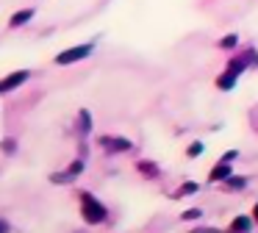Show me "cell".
Returning <instances> with one entry per match:
<instances>
[{"label": "cell", "instance_id": "6da1fadb", "mask_svg": "<svg viewBox=\"0 0 258 233\" xmlns=\"http://www.w3.org/2000/svg\"><path fill=\"white\" fill-rule=\"evenodd\" d=\"M81 214H84V219L89 222V225H97V222L106 219V205L97 197H92L89 192H84L81 194Z\"/></svg>", "mask_w": 258, "mask_h": 233}, {"label": "cell", "instance_id": "7a4b0ae2", "mask_svg": "<svg viewBox=\"0 0 258 233\" xmlns=\"http://www.w3.org/2000/svg\"><path fill=\"white\" fill-rule=\"evenodd\" d=\"M92 50H95V42H84V44H73V47L61 50V53L56 55V64L58 67H67V64H75V61H84L92 55Z\"/></svg>", "mask_w": 258, "mask_h": 233}, {"label": "cell", "instance_id": "3957f363", "mask_svg": "<svg viewBox=\"0 0 258 233\" xmlns=\"http://www.w3.org/2000/svg\"><path fill=\"white\" fill-rule=\"evenodd\" d=\"M255 61H258V55H255V50L250 47V50H244V53H236L233 59L228 61V70L236 72V75H241V72H244L250 64H255Z\"/></svg>", "mask_w": 258, "mask_h": 233}, {"label": "cell", "instance_id": "277c9868", "mask_svg": "<svg viewBox=\"0 0 258 233\" xmlns=\"http://www.w3.org/2000/svg\"><path fill=\"white\" fill-rule=\"evenodd\" d=\"M31 78V70H17V72H9L3 81H0V94H6V92H12V89H17V86H23L25 81Z\"/></svg>", "mask_w": 258, "mask_h": 233}, {"label": "cell", "instance_id": "5b68a950", "mask_svg": "<svg viewBox=\"0 0 258 233\" xmlns=\"http://www.w3.org/2000/svg\"><path fill=\"white\" fill-rule=\"evenodd\" d=\"M100 144L108 150V153H128L131 150V142L122 139V136H106V139H100Z\"/></svg>", "mask_w": 258, "mask_h": 233}, {"label": "cell", "instance_id": "8992f818", "mask_svg": "<svg viewBox=\"0 0 258 233\" xmlns=\"http://www.w3.org/2000/svg\"><path fill=\"white\" fill-rule=\"evenodd\" d=\"M34 14H36V9H20V11H14V14L9 17V25L20 28V25H25V22L34 20Z\"/></svg>", "mask_w": 258, "mask_h": 233}, {"label": "cell", "instance_id": "52a82bcc", "mask_svg": "<svg viewBox=\"0 0 258 233\" xmlns=\"http://www.w3.org/2000/svg\"><path fill=\"white\" fill-rule=\"evenodd\" d=\"M236 81H239V75H236V72H230V70H225L222 75L217 78V89L228 92V89H233V86H236Z\"/></svg>", "mask_w": 258, "mask_h": 233}, {"label": "cell", "instance_id": "ba28073f", "mask_svg": "<svg viewBox=\"0 0 258 233\" xmlns=\"http://www.w3.org/2000/svg\"><path fill=\"white\" fill-rule=\"evenodd\" d=\"M208 178H211V181H228V178H230V164H228V161H222L219 166H214Z\"/></svg>", "mask_w": 258, "mask_h": 233}, {"label": "cell", "instance_id": "9c48e42d", "mask_svg": "<svg viewBox=\"0 0 258 233\" xmlns=\"http://www.w3.org/2000/svg\"><path fill=\"white\" fill-rule=\"evenodd\" d=\"M230 230H233V233H244V230H250V219H247V216H236V219L230 222Z\"/></svg>", "mask_w": 258, "mask_h": 233}, {"label": "cell", "instance_id": "30bf717a", "mask_svg": "<svg viewBox=\"0 0 258 233\" xmlns=\"http://www.w3.org/2000/svg\"><path fill=\"white\" fill-rule=\"evenodd\" d=\"M219 47H222V50H236V47H239V36H236V33L222 36V39H219Z\"/></svg>", "mask_w": 258, "mask_h": 233}, {"label": "cell", "instance_id": "8fae6325", "mask_svg": "<svg viewBox=\"0 0 258 233\" xmlns=\"http://www.w3.org/2000/svg\"><path fill=\"white\" fill-rule=\"evenodd\" d=\"M78 128H81L84 133H89V131H92V120H89V111H86V108L78 114Z\"/></svg>", "mask_w": 258, "mask_h": 233}, {"label": "cell", "instance_id": "7c38bea8", "mask_svg": "<svg viewBox=\"0 0 258 233\" xmlns=\"http://www.w3.org/2000/svg\"><path fill=\"white\" fill-rule=\"evenodd\" d=\"M225 183H228V189H244V186H247V178H241V175H230Z\"/></svg>", "mask_w": 258, "mask_h": 233}, {"label": "cell", "instance_id": "4fadbf2b", "mask_svg": "<svg viewBox=\"0 0 258 233\" xmlns=\"http://www.w3.org/2000/svg\"><path fill=\"white\" fill-rule=\"evenodd\" d=\"M139 172H142V175H150V178L158 175V169L153 166V161H139Z\"/></svg>", "mask_w": 258, "mask_h": 233}, {"label": "cell", "instance_id": "5bb4252c", "mask_svg": "<svg viewBox=\"0 0 258 233\" xmlns=\"http://www.w3.org/2000/svg\"><path fill=\"white\" fill-rule=\"evenodd\" d=\"M0 150H3L6 155H12L14 150H17V142H14L12 136H6V139H3V144H0Z\"/></svg>", "mask_w": 258, "mask_h": 233}, {"label": "cell", "instance_id": "9a60e30c", "mask_svg": "<svg viewBox=\"0 0 258 233\" xmlns=\"http://www.w3.org/2000/svg\"><path fill=\"white\" fill-rule=\"evenodd\" d=\"M78 172H84V161H73V166H70L67 175H70V178H75Z\"/></svg>", "mask_w": 258, "mask_h": 233}, {"label": "cell", "instance_id": "2e32d148", "mask_svg": "<svg viewBox=\"0 0 258 233\" xmlns=\"http://www.w3.org/2000/svg\"><path fill=\"white\" fill-rule=\"evenodd\" d=\"M189 192H191V194L197 192V183H183V189H180V194H189Z\"/></svg>", "mask_w": 258, "mask_h": 233}, {"label": "cell", "instance_id": "e0dca14e", "mask_svg": "<svg viewBox=\"0 0 258 233\" xmlns=\"http://www.w3.org/2000/svg\"><path fill=\"white\" fill-rule=\"evenodd\" d=\"M200 153H203V144H200V142H195V144L189 147V155H200Z\"/></svg>", "mask_w": 258, "mask_h": 233}, {"label": "cell", "instance_id": "ac0fdd59", "mask_svg": "<svg viewBox=\"0 0 258 233\" xmlns=\"http://www.w3.org/2000/svg\"><path fill=\"white\" fill-rule=\"evenodd\" d=\"M200 216V211L197 208H191V211H183V219H197Z\"/></svg>", "mask_w": 258, "mask_h": 233}, {"label": "cell", "instance_id": "d6986e66", "mask_svg": "<svg viewBox=\"0 0 258 233\" xmlns=\"http://www.w3.org/2000/svg\"><path fill=\"white\" fill-rule=\"evenodd\" d=\"M236 155H239V153H236V150H228V153H225V155H222V161H233V158H236Z\"/></svg>", "mask_w": 258, "mask_h": 233}, {"label": "cell", "instance_id": "ffe728a7", "mask_svg": "<svg viewBox=\"0 0 258 233\" xmlns=\"http://www.w3.org/2000/svg\"><path fill=\"white\" fill-rule=\"evenodd\" d=\"M9 230H12V225L6 219H0V233H9Z\"/></svg>", "mask_w": 258, "mask_h": 233}, {"label": "cell", "instance_id": "44dd1931", "mask_svg": "<svg viewBox=\"0 0 258 233\" xmlns=\"http://www.w3.org/2000/svg\"><path fill=\"white\" fill-rule=\"evenodd\" d=\"M191 233H217V230H211V227H200V230H191Z\"/></svg>", "mask_w": 258, "mask_h": 233}, {"label": "cell", "instance_id": "7402d4cb", "mask_svg": "<svg viewBox=\"0 0 258 233\" xmlns=\"http://www.w3.org/2000/svg\"><path fill=\"white\" fill-rule=\"evenodd\" d=\"M252 216H255V219H258V205H255V211H252Z\"/></svg>", "mask_w": 258, "mask_h": 233}]
</instances>
